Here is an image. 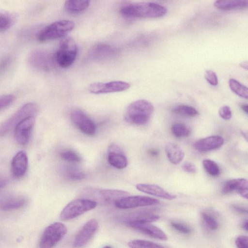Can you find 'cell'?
Returning <instances> with one entry per match:
<instances>
[{
    "mask_svg": "<svg viewBox=\"0 0 248 248\" xmlns=\"http://www.w3.org/2000/svg\"><path fill=\"white\" fill-rule=\"evenodd\" d=\"M167 12L164 6L153 2L129 3L120 10L121 15L127 17L157 18L164 16Z\"/></svg>",
    "mask_w": 248,
    "mask_h": 248,
    "instance_id": "6da1fadb",
    "label": "cell"
},
{
    "mask_svg": "<svg viewBox=\"0 0 248 248\" xmlns=\"http://www.w3.org/2000/svg\"><path fill=\"white\" fill-rule=\"evenodd\" d=\"M154 109L153 105L148 101L144 99L137 100L127 107L124 118L128 123L143 125L148 122Z\"/></svg>",
    "mask_w": 248,
    "mask_h": 248,
    "instance_id": "7a4b0ae2",
    "label": "cell"
},
{
    "mask_svg": "<svg viewBox=\"0 0 248 248\" xmlns=\"http://www.w3.org/2000/svg\"><path fill=\"white\" fill-rule=\"evenodd\" d=\"M77 54L78 47L74 40L70 37H65L60 42L55 59L60 67L67 68L74 63Z\"/></svg>",
    "mask_w": 248,
    "mask_h": 248,
    "instance_id": "3957f363",
    "label": "cell"
},
{
    "mask_svg": "<svg viewBox=\"0 0 248 248\" xmlns=\"http://www.w3.org/2000/svg\"><path fill=\"white\" fill-rule=\"evenodd\" d=\"M97 204L96 202L86 198L73 200L62 209L60 218L64 221L73 219L94 209Z\"/></svg>",
    "mask_w": 248,
    "mask_h": 248,
    "instance_id": "277c9868",
    "label": "cell"
},
{
    "mask_svg": "<svg viewBox=\"0 0 248 248\" xmlns=\"http://www.w3.org/2000/svg\"><path fill=\"white\" fill-rule=\"evenodd\" d=\"M74 27V22L71 20H62L55 22L40 32L37 40L43 42L61 38L73 30Z\"/></svg>",
    "mask_w": 248,
    "mask_h": 248,
    "instance_id": "5b68a950",
    "label": "cell"
},
{
    "mask_svg": "<svg viewBox=\"0 0 248 248\" xmlns=\"http://www.w3.org/2000/svg\"><path fill=\"white\" fill-rule=\"evenodd\" d=\"M67 232V228L62 222L53 223L46 228L39 241V248H53Z\"/></svg>",
    "mask_w": 248,
    "mask_h": 248,
    "instance_id": "8992f818",
    "label": "cell"
},
{
    "mask_svg": "<svg viewBox=\"0 0 248 248\" xmlns=\"http://www.w3.org/2000/svg\"><path fill=\"white\" fill-rule=\"evenodd\" d=\"M37 110L36 105L33 103H29L23 105L10 118L0 126V136L9 133L12 129L15 128L20 122L30 116H34Z\"/></svg>",
    "mask_w": 248,
    "mask_h": 248,
    "instance_id": "52a82bcc",
    "label": "cell"
},
{
    "mask_svg": "<svg viewBox=\"0 0 248 248\" xmlns=\"http://www.w3.org/2000/svg\"><path fill=\"white\" fill-rule=\"evenodd\" d=\"M83 193L84 195H87L88 197L107 203H115L117 201L129 195L128 192L122 190L92 188H86Z\"/></svg>",
    "mask_w": 248,
    "mask_h": 248,
    "instance_id": "ba28073f",
    "label": "cell"
},
{
    "mask_svg": "<svg viewBox=\"0 0 248 248\" xmlns=\"http://www.w3.org/2000/svg\"><path fill=\"white\" fill-rule=\"evenodd\" d=\"M159 203V202L157 199L147 196H128L117 201L114 204L118 208L126 209L155 205Z\"/></svg>",
    "mask_w": 248,
    "mask_h": 248,
    "instance_id": "9c48e42d",
    "label": "cell"
},
{
    "mask_svg": "<svg viewBox=\"0 0 248 248\" xmlns=\"http://www.w3.org/2000/svg\"><path fill=\"white\" fill-rule=\"evenodd\" d=\"M130 84L124 81H111L108 82H94L88 87L89 91L94 94H102L124 91Z\"/></svg>",
    "mask_w": 248,
    "mask_h": 248,
    "instance_id": "30bf717a",
    "label": "cell"
},
{
    "mask_svg": "<svg viewBox=\"0 0 248 248\" xmlns=\"http://www.w3.org/2000/svg\"><path fill=\"white\" fill-rule=\"evenodd\" d=\"M71 117L74 124L82 133L89 136L95 134V124L83 111L76 109L72 112Z\"/></svg>",
    "mask_w": 248,
    "mask_h": 248,
    "instance_id": "8fae6325",
    "label": "cell"
},
{
    "mask_svg": "<svg viewBox=\"0 0 248 248\" xmlns=\"http://www.w3.org/2000/svg\"><path fill=\"white\" fill-rule=\"evenodd\" d=\"M34 124V117L30 116L16 125L15 128V137L19 144L24 145L29 142Z\"/></svg>",
    "mask_w": 248,
    "mask_h": 248,
    "instance_id": "7c38bea8",
    "label": "cell"
},
{
    "mask_svg": "<svg viewBox=\"0 0 248 248\" xmlns=\"http://www.w3.org/2000/svg\"><path fill=\"white\" fill-rule=\"evenodd\" d=\"M98 228V222L94 219L88 221L77 234L73 243L74 248L85 245L94 235Z\"/></svg>",
    "mask_w": 248,
    "mask_h": 248,
    "instance_id": "4fadbf2b",
    "label": "cell"
},
{
    "mask_svg": "<svg viewBox=\"0 0 248 248\" xmlns=\"http://www.w3.org/2000/svg\"><path fill=\"white\" fill-rule=\"evenodd\" d=\"M29 62L33 67L41 70H48L53 65V58L48 52L35 50L30 54Z\"/></svg>",
    "mask_w": 248,
    "mask_h": 248,
    "instance_id": "5bb4252c",
    "label": "cell"
},
{
    "mask_svg": "<svg viewBox=\"0 0 248 248\" xmlns=\"http://www.w3.org/2000/svg\"><path fill=\"white\" fill-rule=\"evenodd\" d=\"M131 228L146 234L153 238L162 240H167L166 234L159 228L150 223H143L134 221L125 222Z\"/></svg>",
    "mask_w": 248,
    "mask_h": 248,
    "instance_id": "9a60e30c",
    "label": "cell"
},
{
    "mask_svg": "<svg viewBox=\"0 0 248 248\" xmlns=\"http://www.w3.org/2000/svg\"><path fill=\"white\" fill-rule=\"evenodd\" d=\"M117 50L109 45L104 43L97 44L93 46L88 52V59L93 61L106 60L113 57Z\"/></svg>",
    "mask_w": 248,
    "mask_h": 248,
    "instance_id": "2e32d148",
    "label": "cell"
},
{
    "mask_svg": "<svg viewBox=\"0 0 248 248\" xmlns=\"http://www.w3.org/2000/svg\"><path fill=\"white\" fill-rule=\"evenodd\" d=\"M222 191L224 194L237 192L242 197L247 199L248 196V180L244 178L230 180L224 184Z\"/></svg>",
    "mask_w": 248,
    "mask_h": 248,
    "instance_id": "e0dca14e",
    "label": "cell"
},
{
    "mask_svg": "<svg viewBox=\"0 0 248 248\" xmlns=\"http://www.w3.org/2000/svg\"><path fill=\"white\" fill-rule=\"evenodd\" d=\"M28 158L24 151L18 152L13 158L11 162V172L16 178L22 177L27 170Z\"/></svg>",
    "mask_w": 248,
    "mask_h": 248,
    "instance_id": "ac0fdd59",
    "label": "cell"
},
{
    "mask_svg": "<svg viewBox=\"0 0 248 248\" xmlns=\"http://www.w3.org/2000/svg\"><path fill=\"white\" fill-rule=\"evenodd\" d=\"M108 162L110 165L119 169L126 167L127 159L123 150L117 145L111 144L108 149Z\"/></svg>",
    "mask_w": 248,
    "mask_h": 248,
    "instance_id": "d6986e66",
    "label": "cell"
},
{
    "mask_svg": "<svg viewBox=\"0 0 248 248\" xmlns=\"http://www.w3.org/2000/svg\"><path fill=\"white\" fill-rule=\"evenodd\" d=\"M224 143L223 138L218 135L211 136L196 141L194 148L201 152H207L221 147Z\"/></svg>",
    "mask_w": 248,
    "mask_h": 248,
    "instance_id": "ffe728a7",
    "label": "cell"
},
{
    "mask_svg": "<svg viewBox=\"0 0 248 248\" xmlns=\"http://www.w3.org/2000/svg\"><path fill=\"white\" fill-rule=\"evenodd\" d=\"M136 187L140 191L162 199L171 200L176 198V195L168 192L156 185L138 184Z\"/></svg>",
    "mask_w": 248,
    "mask_h": 248,
    "instance_id": "44dd1931",
    "label": "cell"
},
{
    "mask_svg": "<svg viewBox=\"0 0 248 248\" xmlns=\"http://www.w3.org/2000/svg\"><path fill=\"white\" fill-rule=\"evenodd\" d=\"M165 150L169 161L173 164L180 163L184 158L185 152L183 149L175 143L168 142Z\"/></svg>",
    "mask_w": 248,
    "mask_h": 248,
    "instance_id": "7402d4cb",
    "label": "cell"
},
{
    "mask_svg": "<svg viewBox=\"0 0 248 248\" xmlns=\"http://www.w3.org/2000/svg\"><path fill=\"white\" fill-rule=\"evenodd\" d=\"M214 6L221 9L228 10L246 7L248 5V1L246 0H216Z\"/></svg>",
    "mask_w": 248,
    "mask_h": 248,
    "instance_id": "603a6c76",
    "label": "cell"
},
{
    "mask_svg": "<svg viewBox=\"0 0 248 248\" xmlns=\"http://www.w3.org/2000/svg\"><path fill=\"white\" fill-rule=\"evenodd\" d=\"M159 219V216L149 212L136 213L124 218V221H134L143 223H150Z\"/></svg>",
    "mask_w": 248,
    "mask_h": 248,
    "instance_id": "cb8c5ba5",
    "label": "cell"
},
{
    "mask_svg": "<svg viewBox=\"0 0 248 248\" xmlns=\"http://www.w3.org/2000/svg\"><path fill=\"white\" fill-rule=\"evenodd\" d=\"M90 1L87 0H66L64 3L65 8L71 13H79L86 10L89 6Z\"/></svg>",
    "mask_w": 248,
    "mask_h": 248,
    "instance_id": "d4e9b609",
    "label": "cell"
},
{
    "mask_svg": "<svg viewBox=\"0 0 248 248\" xmlns=\"http://www.w3.org/2000/svg\"><path fill=\"white\" fill-rule=\"evenodd\" d=\"M26 200L23 197L13 198L6 200L1 205L3 210H11L20 208L24 206Z\"/></svg>",
    "mask_w": 248,
    "mask_h": 248,
    "instance_id": "484cf974",
    "label": "cell"
},
{
    "mask_svg": "<svg viewBox=\"0 0 248 248\" xmlns=\"http://www.w3.org/2000/svg\"><path fill=\"white\" fill-rule=\"evenodd\" d=\"M229 84L231 91L240 97L247 99L248 97V88L238 81L233 78H230Z\"/></svg>",
    "mask_w": 248,
    "mask_h": 248,
    "instance_id": "4316f807",
    "label": "cell"
},
{
    "mask_svg": "<svg viewBox=\"0 0 248 248\" xmlns=\"http://www.w3.org/2000/svg\"><path fill=\"white\" fill-rule=\"evenodd\" d=\"M130 248H166L154 242L144 240H134L128 242Z\"/></svg>",
    "mask_w": 248,
    "mask_h": 248,
    "instance_id": "83f0119b",
    "label": "cell"
},
{
    "mask_svg": "<svg viewBox=\"0 0 248 248\" xmlns=\"http://www.w3.org/2000/svg\"><path fill=\"white\" fill-rule=\"evenodd\" d=\"M172 111L175 113L183 116L194 117L199 114L198 110L193 107L185 105L177 106Z\"/></svg>",
    "mask_w": 248,
    "mask_h": 248,
    "instance_id": "f1b7e54d",
    "label": "cell"
},
{
    "mask_svg": "<svg viewBox=\"0 0 248 248\" xmlns=\"http://www.w3.org/2000/svg\"><path fill=\"white\" fill-rule=\"evenodd\" d=\"M15 16L9 13L0 12V32L10 28L14 23Z\"/></svg>",
    "mask_w": 248,
    "mask_h": 248,
    "instance_id": "f546056e",
    "label": "cell"
},
{
    "mask_svg": "<svg viewBox=\"0 0 248 248\" xmlns=\"http://www.w3.org/2000/svg\"><path fill=\"white\" fill-rule=\"evenodd\" d=\"M171 131L175 137L179 138L188 137L191 133L190 129L181 123H175L173 124Z\"/></svg>",
    "mask_w": 248,
    "mask_h": 248,
    "instance_id": "4dcf8cb0",
    "label": "cell"
},
{
    "mask_svg": "<svg viewBox=\"0 0 248 248\" xmlns=\"http://www.w3.org/2000/svg\"><path fill=\"white\" fill-rule=\"evenodd\" d=\"M202 165L204 170L210 175L216 177L220 174V168L214 161L205 159L202 161Z\"/></svg>",
    "mask_w": 248,
    "mask_h": 248,
    "instance_id": "1f68e13d",
    "label": "cell"
},
{
    "mask_svg": "<svg viewBox=\"0 0 248 248\" xmlns=\"http://www.w3.org/2000/svg\"><path fill=\"white\" fill-rule=\"evenodd\" d=\"M60 156L62 159L71 163H78L81 160L79 155L75 152L70 150L62 152Z\"/></svg>",
    "mask_w": 248,
    "mask_h": 248,
    "instance_id": "d6a6232c",
    "label": "cell"
},
{
    "mask_svg": "<svg viewBox=\"0 0 248 248\" xmlns=\"http://www.w3.org/2000/svg\"><path fill=\"white\" fill-rule=\"evenodd\" d=\"M202 219L206 226L211 230L217 229L218 224L217 220L210 214L206 212L202 213Z\"/></svg>",
    "mask_w": 248,
    "mask_h": 248,
    "instance_id": "836d02e7",
    "label": "cell"
},
{
    "mask_svg": "<svg viewBox=\"0 0 248 248\" xmlns=\"http://www.w3.org/2000/svg\"><path fill=\"white\" fill-rule=\"evenodd\" d=\"M66 177L73 180H78L82 179L85 177V174L78 170L70 169L65 172Z\"/></svg>",
    "mask_w": 248,
    "mask_h": 248,
    "instance_id": "e575fe53",
    "label": "cell"
},
{
    "mask_svg": "<svg viewBox=\"0 0 248 248\" xmlns=\"http://www.w3.org/2000/svg\"><path fill=\"white\" fill-rule=\"evenodd\" d=\"M15 96L13 94H6L0 96V109L11 105L15 100Z\"/></svg>",
    "mask_w": 248,
    "mask_h": 248,
    "instance_id": "d590c367",
    "label": "cell"
},
{
    "mask_svg": "<svg viewBox=\"0 0 248 248\" xmlns=\"http://www.w3.org/2000/svg\"><path fill=\"white\" fill-rule=\"evenodd\" d=\"M205 78L211 85L216 86L218 84L217 77L215 72L211 70H207L205 71Z\"/></svg>",
    "mask_w": 248,
    "mask_h": 248,
    "instance_id": "8d00e7d4",
    "label": "cell"
},
{
    "mask_svg": "<svg viewBox=\"0 0 248 248\" xmlns=\"http://www.w3.org/2000/svg\"><path fill=\"white\" fill-rule=\"evenodd\" d=\"M12 62V58L10 56H5L0 58V74L8 68Z\"/></svg>",
    "mask_w": 248,
    "mask_h": 248,
    "instance_id": "74e56055",
    "label": "cell"
},
{
    "mask_svg": "<svg viewBox=\"0 0 248 248\" xmlns=\"http://www.w3.org/2000/svg\"><path fill=\"white\" fill-rule=\"evenodd\" d=\"M219 115L220 117L225 120L231 119L232 116L230 108L226 105L221 107L219 109Z\"/></svg>",
    "mask_w": 248,
    "mask_h": 248,
    "instance_id": "f35d334b",
    "label": "cell"
},
{
    "mask_svg": "<svg viewBox=\"0 0 248 248\" xmlns=\"http://www.w3.org/2000/svg\"><path fill=\"white\" fill-rule=\"evenodd\" d=\"M171 225L175 230L182 233L188 234L191 232L189 227L180 223L171 222Z\"/></svg>",
    "mask_w": 248,
    "mask_h": 248,
    "instance_id": "ab89813d",
    "label": "cell"
},
{
    "mask_svg": "<svg viewBox=\"0 0 248 248\" xmlns=\"http://www.w3.org/2000/svg\"><path fill=\"white\" fill-rule=\"evenodd\" d=\"M235 245L237 248H248V237L244 235L239 236L235 240Z\"/></svg>",
    "mask_w": 248,
    "mask_h": 248,
    "instance_id": "60d3db41",
    "label": "cell"
},
{
    "mask_svg": "<svg viewBox=\"0 0 248 248\" xmlns=\"http://www.w3.org/2000/svg\"><path fill=\"white\" fill-rule=\"evenodd\" d=\"M183 170L188 173H194L197 172L196 166L192 162H185L182 166Z\"/></svg>",
    "mask_w": 248,
    "mask_h": 248,
    "instance_id": "b9f144b4",
    "label": "cell"
},
{
    "mask_svg": "<svg viewBox=\"0 0 248 248\" xmlns=\"http://www.w3.org/2000/svg\"><path fill=\"white\" fill-rule=\"evenodd\" d=\"M233 209L236 211L237 212L241 213H247V210L240 206H233Z\"/></svg>",
    "mask_w": 248,
    "mask_h": 248,
    "instance_id": "7bdbcfd3",
    "label": "cell"
},
{
    "mask_svg": "<svg viewBox=\"0 0 248 248\" xmlns=\"http://www.w3.org/2000/svg\"><path fill=\"white\" fill-rule=\"evenodd\" d=\"M7 180L4 178H0V189L3 187L7 184Z\"/></svg>",
    "mask_w": 248,
    "mask_h": 248,
    "instance_id": "ee69618b",
    "label": "cell"
},
{
    "mask_svg": "<svg viewBox=\"0 0 248 248\" xmlns=\"http://www.w3.org/2000/svg\"><path fill=\"white\" fill-rule=\"evenodd\" d=\"M240 65L243 68L246 69V70H248V64L247 61L241 62L240 63Z\"/></svg>",
    "mask_w": 248,
    "mask_h": 248,
    "instance_id": "f6af8a7d",
    "label": "cell"
},
{
    "mask_svg": "<svg viewBox=\"0 0 248 248\" xmlns=\"http://www.w3.org/2000/svg\"><path fill=\"white\" fill-rule=\"evenodd\" d=\"M242 109L247 114L248 112V106L247 104H243L241 106Z\"/></svg>",
    "mask_w": 248,
    "mask_h": 248,
    "instance_id": "bcb514c9",
    "label": "cell"
},
{
    "mask_svg": "<svg viewBox=\"0 0 248 248\" xmlns=\"http://www.w3.org/2000/svg\"><path fill=\"white\" fill-rule=\"evenodd\" d=\"M243 228L245 229L246 231H248V221L246 220L245 222H244L242 225Z\"/></svg>",
    "mask_w": 248,
    "mask_h": 248,
    "instance_id": "7dc6e473",
    "label": "cell"
},
{
    "mask_svg": "<svg viewBox=\"0 0 248 248\" xmlns=\"http://www.w3.org/2000/svg\"><path fill=\"white\" fill-rule=\"evenodd\" d=\"M149 153L151 155H155V156L157 155L158 154V153L156 150H150Z\"/></svg>",
    "mask_w": 248,
    "mask_h": 248,
    "instance_id": "c3c4849f",
    "label": "cell"
},
{
    "mask_svg": "<svg viewBox=\"0 0 248 248\" xmlns=\"http://www.w3.org/2000/svg\"><path fill=\"white\" fill-rule=\"evenodd\" d=\"M103 248H112V247H111L110 246H106L103 247Z\"/></svg>",
    "mask_w": 248,
    "mask_h": 248,
    "instance_id": "681fc988",
    "label": "cell"
}]
</instances>
